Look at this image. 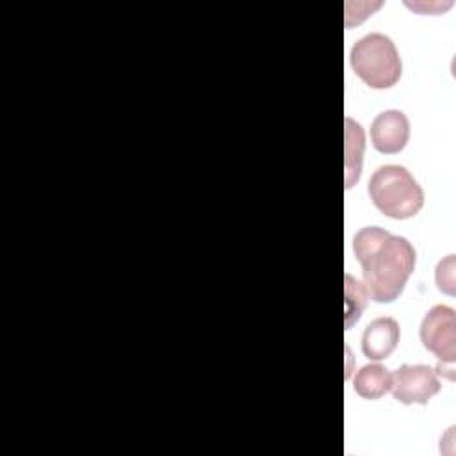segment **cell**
<instances>
[{
    "label": "cell",
    "instance_id": "obj_1",
    "mask_svg": "<svg viewBox=\"0 0 456 456\" xmlns=\"http://www.w3.org/2000/svg\"><path fill=\"white\" fill-rule=\"evenodd\" d=\"M365 290L376 303L397 299L415 269L417 255L408 239L379 226H365L353 239Z\"/></svg>",
    "mask_w": 456,
    "mask_h": 456
},
{
    "label": "cell",
    "instance_id": "obj_2",
    "mask_svg": "<svg viewBox=\"0 0 456 456\" xmlns=\"http://www.w3.org/2000/svg\"><path fill=\"white\" fill-rule=\"evenodd\" d=\"M367 191L376 208L392 219L413 217L424 205V191L404 166H379Z\"/></svg>",
    "mask_w": 456,
    "mask_h": 456
},
{
    "label": "cell",
    "instance_id": "obj_3",
    "mask_svg": "<svg viewBox=\"0 0 456 456\" xmlns=\"http://www.w3.org/2000/svg\"><path fill=\"white\" fill-rule=\"evenodd\" d=\"M354 73L372 89H387L399 82L403 62L394 41L381 34L372 32L360 37L349 53Z\"/></svg>",
    "mask_w": 456,
    "mask_h": 456
},
{
    "label": "cell",
    "instance_id": "obj_4",
    "mask_svg": "<svg viewBox=\"0 0 456 456\" xmlns=\"http://www.w3.org/2000/svg\"><path fill=\"white\" fill-rule=\"evenodd\" d=\"M419 335L422 346L438 358V369L444 365L452 369L456 354L454 310L447 305H435L429 308L420 322Z\"/></svg>",
    "mask_w": 456,
    "mask_h": 456
},
{
    "label": "cell",
    "instance_id": "obj_5",
    "mask_svg": "<svg viewBox=\"0 0 456 456\" xmlns=\"http://www.w3.org/2000/svg\"><path fill=\"white\" fill-rule=\"evenodd\" d=\"M442 383L436 370L422 363H404L392 376V394L403 404H428V401L438 394Z\"/></svg>",
    "mask_w": 456,
    "mask_h": 456
},
{
    "label": "cell",
    "instance_id": "obj_6",
    "mask_svg": "<svg viewBox=\"0 0 456 456\" xmlns=\"http://www.w3.org/2000/svg\"><path fill=\"white\" fill-rule=\"evenodd\" d=\"M410 139V121L404 112L390 109L378 114L370 125V141L379 153H399Z\"/></svg>",
    "mask_w": 456,
    "mask_h": 456
},
{
    "label": "cell",
    "instance_id": "obj_7",
    "mask_svg": "<svg viewBox=\"0 0 456 456\" xmlns=\"http://www.w3.org/2000/svg\"><path fill=\"white\" fill-rule=\"evenodd\" d=\"M401 331L392 317H378L367 324L362 335V353L369 360H385L397 347Z\"/></svg>",
    "mask_w": 456,
    "mask_h": 456
},
{
    "label": "cell",
    "instance_id": "obj_8",
    "mask_svg": "<svg viewBox=\"0 0 456 456\" xmlns=\"http://www.w3.org/2000/svg\"><path fill=\"white\" fill-rule=\"evenodd\" d=\"M353 388L363 399H379L392 388V374L379 363H367L356 372Z\"/></svg>",
    "mask_w": 456,
    "mask_h": 456
},
{
    "label": "cell",
    "instance_id": "obj_9",
    "mask_svg": "<svg viewBox=\"0 0 456 456\" xmlns=\"http://www.w3.org/2000/svg\"><path fill=\"white\" fill-rule=\"evenodd\" d=\"M362 155H363V130L362 126L346 118V187H353V183L360 178L362 169Z\"/></svg>",
    "mask_w": 456,
    "mask_h": 456
},
{
    "label": "cell",
    "instance_id": "obj_10",
    "mask_svg": "<svg viewBox=\"0 0 456 456\" xmlns=\"http://www.w3.org/2000/svg\"><path fill=\"white\" fill-rule=\"evenodd\" d=\"M365 287L354 280L351 274H346V328L349 330L362 315V310L367 305Z\"/></svg>",
    "mask_w": 456,
    "mask_h": 456
},
{
    "label": "cell",
    "instance_id": "obj_11",
    "mask_svg": "<svg viewBox=\"0 0 456 456\" xmlns=\"http://www.w3.org/2000/svg\"><path fill=\"white\" fill-rule=\"evenodd\" d=\"M436 287L445 294H454V256L449 255L444 262L436 265L435 273Z\"/></svg>",
    "mask_w": 456,
    "mask_h": 456
}]
</instances>
